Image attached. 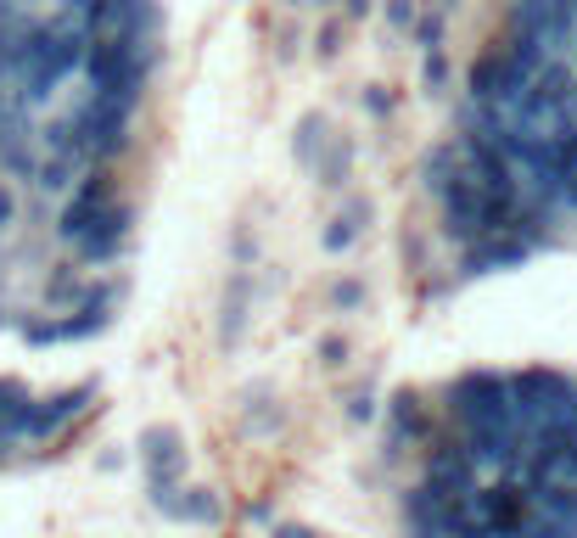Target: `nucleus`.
I'll return each instance as SVG.
<instances>
[{
	"mask_svg": "<svg viewBox=\"0 0 577 538\" xmlns=\"http://www.w3.org/2000/svg\"><path fill=\"white\" fill-rule=\"evenodd\" d=\"M488 415L516 454L460 466V538H577V382H527Z\"/></svg>",
	"mask_w": 577,
	"mask_h": 538,
	"instance_id": "obj_1",
	"label": "nucleus"
},
{
	"mask_svg": "<svg viewBox=\"0 0 577 538\" xmlns=\"http://www.w3.org/2000/svg\"><path fill=\"white\" fill-rule=\"evenodd\" d=\"M387 17H393L398 29H409V23H415V6H409V0H393V6H387Z\"/></svg>",
	"mask_w": 577,
	"mask_h": 538,
	"instance_id": "obj_2",
	"label": "nucleus"
},
{
	"mask_svg": "<svg viewBox=\"0 0 577 538\" xmlns=\"http://www.w3.org/2000/svg\"><path fill=\"white\" fill-rule=\"evenodd\" d=\"M286 6H303V0H286Z\"/></svg>",
	"mask_w": 577,
	"mask_h": 538,
	"instance_id": "obj_3",
	"label": "nucleus"
}]
</instances>
